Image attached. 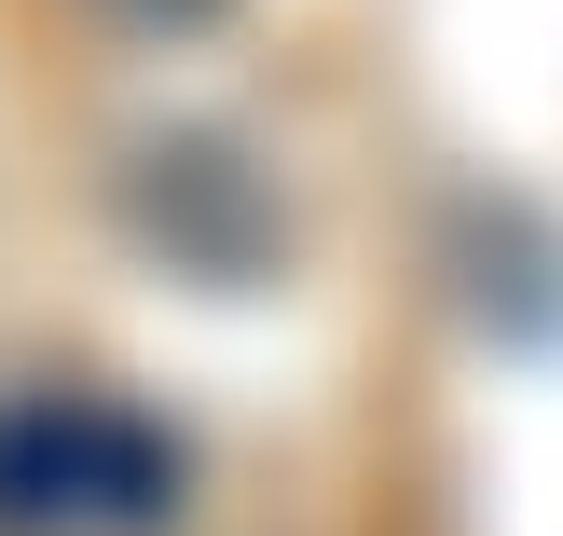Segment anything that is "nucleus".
<instances>
[{
    "label": "nucleus",
    "instance_id": "nucleus-1",
    "mask_svg": "<svg viewBox=\"0 0 563 536\" xmlns=\"http://www.w3.org/2000/svg\"><path fill=\"white\" fill-rule=\"evenodd\" d=\"M192 510V427L97 372L0 385V536H165Z\"/></svg>",
    "mask_w": 563,
    "mask_h": 536
},
{
    "label": "nucleus",
    "instance_id": "nucleus-2",
    "mask_svg": "<svg viewBox=\"0 0 563 536\" xmlns=\"http://www.w3.org/2000/svg\"><path fill=\"white\" fill-rule=\"evenodd\" d=\"M110 207H124V234L152 248L165 275H192V289H275V262H289V193H275V165L247 152V138H220V124L124 138Z\"/></svg>",
    "mask_w": 563,
    "mask_h": 536
},
{
    "label": "nucleus",
    "instance_id": "nucleus-3",
    "mask_svg": "<svg viewBox=\"0 0 563 536\" xmlns=\"http://www.w3.org/2000/svg\"><path fill=\"white\" fill-rule=\"evenodd\" d=\"M82 28H110V42H207L234 0H69Z\"/></svg>",
    "mask_w": 563,
    "mask_h": 536
}]
</instances>
